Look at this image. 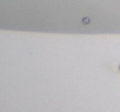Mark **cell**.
Listing matches in <instances>:
<instances>
[{"mask_svg":"<svg viewBox=\"0 0 120 112\" xmlns=\"http://www.w3.org/2000/svg\"><path fill=\"white\" fill-rule=\"evenodd\" d=\"M119 69H120V66H119Z\"/></svg>","mask_w":120,"mask_h":112,"instance_id":"2","label":"cell"},{"mask_svg":"<svg viewBox=\"0 0 120 112\" xmlns=\"http://www.w3.org/2000/svg\"><path fill=\"white\" fill-rule=\"evenodd\" d=\"M82 23H84V24H88V23H90V19H88V18H85V19H82Z\"/></svg>","mask_w":120,"mask_h":112,"instance_id":"1","label":"cell"}]
</instances>
